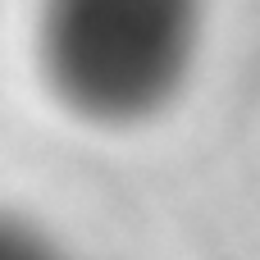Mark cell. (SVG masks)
I'll return each instance as SVG.
<instances>
[{
    "label": "cell",
    "mask_w": 260,
    "mask_h": 260,
    "mask_svg": "<svg viewBox=\"0 0 260 260\" xmlns=\"http://www.w3.org/2000/svg\"><path fill=\"white\" fill-rule=\"evenodd\" d=\"M201 37V0H41V69L91 123H137L174 101Z\"/></svg>",
    "instance_id": "6da1fadb"
},
{
    "label": "cell",
    "mask_w": 260,
    "mask_h": 260,
    "mask_svg": "<svg viewBox=\"0 0 260 260\" xmlns=\"http://www.w3.org/2000/svg\"><path fill=\"white\" fill-rule=\"evenodd\" d=\"M0 260H69L46 233H37L32 224L0 215Z\"/></svg>",
    "instance_id": "7a4b0ae2"
}]
</instances>
